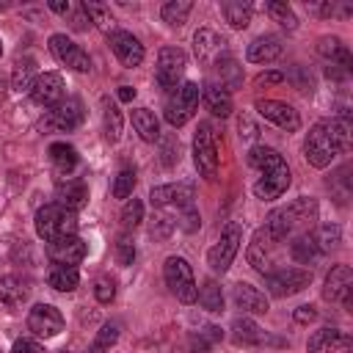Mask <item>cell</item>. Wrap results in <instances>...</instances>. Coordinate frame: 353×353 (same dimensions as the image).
<instances>
[{
	"label": "cell",
	"instance_id": "obj_5",
	"mask_svg": "<svg viewBox=\"0 0 353 353\" xmlns=\"http://www.w3.org/2000/svg\"><path fill=\"white\" fill-rule=\"evenodd\" d=\"M199 94H201L199 83H190V80H188V83L176 85L174 94L165 99V110H163L165 121H168L171 127H182V124L193 116V110L199 108Z\"/></svg>",
	"mask_w": 353,
	"mask_h": 353
},
{
	"label": "cell",
	"instance_id": "obj_20",
	"mask_svg": "<svg viewBox=\"0 0 353 353\" xmlns=\"http://www.w3.org/2000/svg\"><path fill=\"white\" fill-rule=\"evenodd\" d=\"M287 188H290V168L281 165V168L265 171V174L254 182V196L262 199V201H273V199H279Z\"/></svg>",
	"mask_w": 353,
	"mask_h": 353
},
{
	"label": "cell",
	"instance_id": "obj_40",
	"mask_svg": "<svg viewBox=\"0 0 353 353\" xmlns=\"http://www.w3.org/2000/svg\"><path fill=\"white\" fill-rule=\"evenodd\" d=\"M33 80H36V63H33L30 58H19V61L14 63V74H11V85H14L17 91H30V85H33Z\"/></svg>",
	"mask_w": 353,
	"mask_h": 353
},
{
	"label": "cell",
	"instance_id": "obj_42",
	"mask_svg": "<svg viewBox=\"0 0 353 353\" xmlns=\"http://www.w3.org/2000/svg\"><path fill=\"white\" fill-rule=\"evenodd\" d=\"M312 237H314L317 251H320V254H328L331 248H336V245L342 243V229H339L336 223H323Z\"/></svg>",
	"mask_w": 353,
	"mask_h": 353
},
{
	"label": "cell",
	"instance_id": "obj_3",
	"mask_svg": "<svg viewBox=\"0 0 353 353\" xmlns=\"http://www.w3.org/2000/svg\"><path fill=\"white\" fill-rule=\"evenodd\" d=\"M77 232V212L52 201V204H44L39 207L36 212V234L47 243H55L61 237H72Z\"/></svg>",
	"mask_w": 353,
	"mask_h": 353
},
{
	"label": "cell",
	"instance_id": "obj_38",
	"mask_svg": "<svg viewBox=\"0 0 353 353\" xmlns=\"http://www.w3.org/2000/svg\"><path fill=\"white\" fill-rule=\"evenodd\" d=\"M190 8H193L190 0H168V3L160 8V17H163V22H168L171 28H179V25L188 22Z\"/></svg>",
	"mask_w": 353,
	"mask_h": 353
},
{
	"label": "cell",
	"instance_id": "obj_11",
	"mask_svg": "<svg viewBox=\"0 0 353 353\" xmlns=\"http://www.w3.org/2000/svg\"><path fill=\"white\" fill-rule=\"evenodd\" d=\"M50 52L55 55V61H61L63 66H69L74 72H88L91 69L88 52L80 44H74L69 36H63V33H52L50 36Z\"/></svg>",
	"mask_w": 353,
	"mask_h": 353
},
{
	"label": "cell",
	"instance_id": "obj_19",
	"mask_svg": "<svg viewBox=\"0 0 353 353\" xmlns=\"http://www.w3.org/2000/svg\"><path fill=\"white\" fill-rule=\"evenodd\" d=\"M80 121H83V102L74 99V97L61 99L58 105H52V110H50V116H47V124L55 127V130H61V132L74 130Z\"/></svg>",
	"mask_w": 353,
	"mask_h": 353
},
{
	"label": "cell",
	"instance_id": "obj_56",
	"mask_svg": "<svg viewBox=\"0 0 353 353\" xmlns=\"http://www.w3.org/2000/svg\"><path fill=\"white\" fill-rule=\"evenodd\" d=\"M119 99H121V102H132V99H135V88H132V85H121V88H119Z\"/></svg>",
	"mask_w": 353,
	"mask_h": 353
},
{
	"label": "cell",
	"instance_id": "obj_4",
	"mask_svg": "<svg viewBox=\"0 0 353 353\" xmlns=\"http://www.w3.org/2000/svg\"><path fill=\"white\" fill-rule=\"evenodd\" d=\"M163 279L168 284V290L176 295V301L182 303H193L196 301V279H193V268L188 265L185 256H168L163 265Z\"/></svg>",
	"mask_w": 353,
	"mask_h": 353
},
{
	"label": "cell",
	"instance_id": "obj_26",
	"mask_svg": "<svg viewBox=\"0 0 353 353\" xmlns=\"http://www.w3.org/2000/svg\"><path fill=\"white\" fill-rule=\"evenodd\" d=\"M85 201H88V188H85L83 179H66V182L58 185V204L77 212Z\"/></svg>",
	"mask_w": 353,
	"mask_h": 353
},
{
	"label": "cell",
	"instance_id": "obj_35",
	"mask_svg": "<svg viewBox=\"0 0 353 353\" xmlns=\"http://www.w3.org/2000/svg\"><path fill=\"white\" fill-rule=\"evenodd\" d=\"M221 11H223L226 22H229L234 30H243V28H248V22H251V6L243 3V0H226V3H221Z\"/></svg>",
	"mask_w": 353,
	"mask_h": 353
},
{
	"label": "cell",
	"instance_id": "obj_12",
	"mask_svg": "<svg viewBox=\"0 0 353 353\" xmlns=\"http://www.w3.org/2000/svg\"><path fill=\"white\" fill-rule=\"evenodd\" d=\"M28 328L36 336L50 339V336H58L63 331V317L52 303H36L28 314Z\"/></svg>",
	"mask_w": 353,
	"mask_h": 353
},
{
	"label": "cell",
	"instance_id": "obj_24",
	"mask_svg": "<svg viewBox=\"0 0 353 353\" xmlns=\"http://www.w3.org/2000/svg\"><path fill=\"white\" fill-rule=\"evenodd\" d=\"M234 303L243 309V312H251V314H265L268 312V298L265 292H259L254 284L248 281H240L234 284Z\"/></svg>",
	"mask_w": 353,
	"mask_h": 353
},
{
	"label": "cell",
	"instance_id": "obj_43",
	"mask_svg": "<svg viewBox=\"0 0 353 353\" xmlns=\"http://www.w3.org/2000/svg\"><path fill=\"white\" fill-rule=\"evenodd\" d=\"M116 339H119V328H116L113 323H105V325L97 331V336H94L88 353H110V347L116 345Z\"/></svg>",
	"mask_w": 353,
	"mask_h": 353
},
{
	"label": "cell",
	"instance_id": "obj_32",
	"mask_svg": "<svg viewBox=\"0 0 353 353\" xmlns=\"http://www.w3.org/2000/svg\"><path fill=\"white\" fill-rule=\"evenodd\" d=\"M245 160H248V165L259 168L262 174H265V171H273V168L287 165V163H284V157H281L276 149H270V146H251V149H248V154H245Z\"/></svg>",
	"mask_w": 353,
	"mask_h": 353
},
{
	"label": "cell",
	"instance_id": "obj_47",
	"mask_svg": "<svg viewBox=\"0 0 353 353\" xmlns=\"http://www.w3.org/2000/svg\"><path fill=\"white\" fill-rule=\"evenodd\" d=\"M94 295L99 303H110L116 298V281L110 276H99L97 284H94Z\"/></svg>",
	"mask_w": 353,
	"mask_h": 353
},
{
	"label": "cell",
	"instance_id": "obj_14",
	"mask_svg": "<svg viewBox=\"0 0 353 353\" xmlns=\"http://www.w3.org/2000/svg\"><path fill=\"white\" fill-rule=\"evenodd\" d=\"M256 110H259V116H265L268 121H273L276 127H281L287 132H295L301 127L298 110L281 99H256Z\"/></svg>",
	"mask_w": 353,
	"mask_h": 353
},
{
	"label": "cell",
	"instance_id": "obj_44",
	"mask_svg": "<svg viewBox=\"0 0 353 353\" xmlns=\"http://www.w3.org/2000/svg\"><path fill=\"white\" fill-rule=\"evenodd\" d=\"M268 14H270L281 28H287V30H295V28H298V17H295V11H292L287 3H281V0L268 3Z\"/></svg>",
	"mask_w": 353,
	"mask_h": 353
},
{
	"label": "cell",
	"instance_id": "obj_45",
	"mask_svg": "<svg viewBox=\"0 0 353 353\" xmlns=\"http://www.w3.org/2000/svg\"><path fill=\"white\" fill-rule=\"evenodd\" d=\"M132 188H135V171L132 168H121L113 179V196L116 199H127L132 196Z\"/></svg>",
	"mask_w": 353,
	"mask_h": 353
},
{
	"label": "cell",
	"instance_id": "obj_16",
	"mask_svg": "<svg viewBox=\"0 0 353 353\" xmlns=\"http://www.w3.org/2000/svg\"><path fill=\"white\" fill-rule=\"evenodd\" d=\"M30 97L36 105L41 108H52L63 99V77L58 72H44V74H36L33 85H30Z\"/></svg>",
	"mask_w": 353,
	"mask_h": 353
},
{
	"label": "cell",
	"instance_id": "obj_28",
	"mask_svg": "<svg viewBox=\"0 0 353 353\" xmlns=\"http://www.w3.org/2000/svg\"><path fill=\"white\" fill-rule=\"evenodd\" d=\"M212 69H215V74H218V80H212V83H218L221 88H237L240 83H243V69H240V63L232 58V52L229 55H223L221 61H215L212 63Z\"/></svg>",
	"mask_w": 353,
	"mask_h": 353
},
{
	"label": "cell",
	"instance_id": "obj_27",
	"mask_svg": "<svg viewBox=\"0 0 353 353\" xmlns=\"http://www.w3.org/2000/svg\"><path fill=\"white\" fill-rule=\"evenodd\" d=\"M317 52L331 61V66H342V69H350V52H347V44H342V39L336 36H323L320 44H317Z\"/></svg>",
	"mask_w": 353,
	"mask_h": 353
},
{
	"label": "cell",
	"instance_id": "obj_52",
	"mask_svg": "<svg viewBox=\"0 0 353 353\" xmlns=\"http://www.w3.org/2000/svg\"><path fill=\"white\" fill-rule=\"evenodd\" d=\"M237 127H240V138H243V141H254V138H256V127H254V121H251V119H245V116H243Z\"/></svg>",
	"mask_w": 353,
	"mask_h": 353
},
{
	"label": "cell",
	"instance_id": "obj_39",
	"mask_svg": "<svg viewBox=\"0 0 353 353\" xmlns=\"http://www.w3.org/2000/svg\"><path fill=\"white\" fill-rule=\"evenodd\" d=\"M83 11L88 17V22H94L97 28H102L105 33H113V14L105 3H97V0H85L83 3Z\"/></svg>",
	"mask_w": 353,
	"mask_h": 353
},
{
	"label": "cell",
	"instance_id": "obj_9",
	"mask_svg": "<svg viewBox=\"0 0 353 353\" xmlns=\"http://www.w3.org/2000/svg\"><path fill=\"white\" fill-rule=\"evenodd\" d=\"M188 66V55L179 47H163L157 55V66H154V80L163 91H174L179 77L185 74Z\"/></svg>",
	"mask_w": 353,
	"mask_h": 353
},
{
	"label": "cell",
	"instance_id": "obj_2",
	"mask_svg": "<svg viewBox=\"0 0 353 353\" xmlns=\"http://www.w3.org/2000/svg\"><path fill=\"white\" fill-rule=\"evenodd\" d=\"M314 218H317V201H314V199L301 196V199H295L292 204L273 210V212L268 215V221H265V226H262V229H265L273 240H279V243H281V240H287L295 229L309 226Z\"/></svg>",
	"mask_w": 353,
	"mask_h": 353
},
{
	"label": "cell",
	"instance_id": "obj_18",
	"mask_svg": "<svg viewBox=\"0 0 353 353\" xmlns=\"http://www.w3.org/2000/svg\"><path fill=\"white\" fill-rule=\"evenodd\" d=\"M110 47H113L116 58H119L127 69L141 66V61H143V44H141L130 30H113V33H110Z\"/></svg>",
	"mask_w": 353,
	"mask_h": 353
},
{
	"label": "cell",
	"instance_id": "obj_54",
	"mask_svg": "<svg viewBox=\"0 0 353 353\" xmlns=\"http://www.w3.org/2000/svg\"><path fill=\"white\" fill-rule=\"evenodd\" d=\"M168 232H171V218H163V215H157V218H154V223H152V234L163 237V234H168Z\"/></svg>",
	"mask_w": 353,
	"mask_h": 353
},
{
	"label": "cell",
	"instance_id": "obj_49",
	"mask_svg": "<svg viewBox=\"0 0 353 353\" xmlns=\"http://www.w3.org/2000/svg\"><path fill=\"white\" fill-rule=\"evenodd\" d=\"M199 223H201V218H199V212H196V207H193V204H188V207H182V229H188V232H193V229H199Z\"/></svg>",
	"mask_w": 353,
	"mask_h": 353
},
{
	"label": "cell",
	"instance_id": "obj_23",
	"mask_svg": "<svg viewBox=\"0 0 353 353\" xmlns=\"http://www.w3.org/2000/svg\"><path fill=\"white\" fill-rule=\"evenodd\" d=\"M281 50H284L281 39H279V36L265 33V36H256V39L248 44L245 58H248L251 63H270V61H276V58L281 55Z\"/></svg>",
	"mask_w": 353,
	"mask_h": 353
},
{
	"label": "cell",
	"instance_id": "obj_33",
	"mask_svg": "<svg viewBox=\"0 0 353 353\" xmlns=\"http://www.w3.org/2000/svg\"><path fill=\"white\" fill-rule=\"evenodd\" d=\"M232 339H234L237 345H262V342H265V331H262L254 320L237 317V320L232 323Z\"/></svg>",
	"mask_w": 353,
	"mask_h": 353
},
{
	"label": "cell",
	"instance_id": "obj_57",
	"mask_svg": "<svg viewBox=\"0 0 353 353\" xmlns=\"http://www.w3.org/2000/svg\"><path fill=\"white\" fill-rule=\"evenodd\" d=\"M6 91H8V83H6V77H0V99L6 97Z\"/></svg>",
	"mask_w": 353,
	"mask_h": 353
},
{
	"label": "cell",
	"instance_id": "obj_31",
	"mask_svg": "<svg viewBox=\"0 0 353 353\" xmlns=\"http://www.w3.org/2000/svg\"><path fill=\"white\" fill-rule=\"evenodd\" d=\"M50 163L55 165L58 174L69 176V171L77 165V149L66 141H55V143H50Z\"/></svg>",
	"mask_w": 353,
	"mask_h": 353
},
{
	"label": "cell",
	"instance_id": "obj_41",
	"mask_svg": "<svg viewBox=\"0 0 353 353\" xmlns=\"http://www.w3.org/2000/svg\"><path fill=\"white\" fill-rule=\"evenodd\" d=\"M290 254H292V259L295 262H312L320 251H317V245H314V237H312V232H303V234H298L292 243H290Z\"/></svg>",
	"mask_w": 353,
	"mask_h": 353
},
{
	"label": "cell",
	"instance_id": "obj_48",
	"mask_svg": "<svg viewBox=\"0 0 353 353\" xmlns=\"http://www.w3.org/2000/svg\"><path fill=\"white\" fill-rule=\"evenodd\" d=\"M116 256H119V265H132V259H135V245H132L130 237H119V243H116Z\"/></svg>",
	"mask_w": 353,
	"mask_h": 353
},
{
	"label": "cell",
	"instance_id": "obj_13",
	"mask_svg": "<svg viewBox=\"0 0 353 353\" xmlns=\"http://www.w3.org/2000/svg\"><path fill=\"white\" fill-rule=\"evenodd\" d=\"M193 50H196V58H199L201 63H207V66H212L215 61H221L223 55H229L226 39L218 36L215 30H210V28L196 30V36H193Z\"/></svg>",
	"mask_w": 353,
	"mask_h": 353
},
{
	"label": "cell",
	"instance_id": "obj_37",
	"mask_svg": "<svg viewBox=\"0 0 353 353\" xmlns=\"http://www.w3.org/2000/svg\"><path fill=\"white\" fill-rule=\"evenodd\" d=\"M196 301L201 303V309H207V312H221L223 309V290H221V284L218 281H204L201 284V290L196 292Z\"/></svg>",
	"mask_w": 353,
	"mask_h": 353
},
{
	"label": "cell",
	"instance_id": "obj_8",
	"mask_svg": "<svg viewBox=\"0 0 353 353\" xmlns=\"http://www.w3.org/2000/svg\"><path fill=\"white\" fill-rule=\"evenodd\" d=\"M193 163L199 168L201 176L207 179H215V171H218V149H215V135H212V127L210 121H201L196 135H193Z\"/></svg>",
	"mask_w": 353,
	"mask_h": 353
},
{
	"label": "cell",
	"instance_id": "obj_10",
	"mask_svg": "<svg viewBox=\"0 0 353 353\" xmlns=\"http://www.w3.org/2000/svg\"><path fill=\"white\" fill-rule=\"evenodd\" d=\"M312 281V273L303 270V268H279L273 273L265 276V284H268V292L273 298H287V295H295L301 290H306Z\"/></svg>",
	"mask_w": 353,
	"mask_h": 353
},
{
	"label": "cell",
	"instance_id": "obj_50",
	"mask_svg": "<svg viewBox=\"0 0 353 353\" xmlns=\"http://www.w3.org/2000/svg\"><path fill=\"white\" fill-rule=\"evenodd\" d=\"M11 353H44V347L36 339H17L11 345Z\"/></svg>",
	"mask_w": 353,
	"mask_h": 353
},
{
	"label": "cell",
	"instance_id": "obj_25",
	"mask_svg": "<svg viewBox=\"0 0 353 353\" xmlns=\"http://www.w3.org/2000/svg\"><path fill=\"white\" fill-rule=\"evenodd\" d=\"M28 295H30V287H28L25 279H19V276H14V273L0 276V301H3L8 309L22 306V303L28 301Z\"/></svg>",
	"mask_w": 353,
	"mask_h": 353
},
{
	"label": "cell",
	"instance_id": "obj_53",
	"mask_svg": "<svg viewBox=\"0 0 353 353\" xmlns=\"http://www.w3.org/2000/svg\"><path fill=\"white\" fill-rule=\"evenodd\" d=\"M281 80H284L281 72H262V74H256V85H276Z\"/></svg>",
	"mask_w": 353,
	"mask_h": 353
},
{
	"label": "cell",
	"instance_id": "obj_34",
	"mask_svg": "<svg viewBox=\"0 0 353 353\" xmlns=\"http://www.w3.org/2000/svg\"><path fill=\"white\" fill-rule=\"evenodd\" d=\"M121 130H124L121 110H119L110 99H105V102H102V132H105V138H108L110 143H116V141L121 138Z\"/></svg>",
	"mask_w": 353,
	"mask_h": 353
},
{
	"label": "cell",
	"instance_id": "obj_51",
	"mask_svg": "<svg viewBox=\"0 0 353 353\" xmlns=\"http://www.w3.org/2000/svg\"><path fill=\"white\" fill-rule=\"evenodd\" d=\"M292 317H295V323H312V320H317V309L312 306V303H303V306H298L295 312H292Z\"/></svg>",
	"mask_w": 353,
	"mask_h": 353
},
{
	"label": "cell",
	"instance_id": "obj_7",
	"mask_svg": "<svg viewBox=\"0 0 353 353\" xmlns=\"http://www.w3.org/2000/svg\"><path fill=\"white\" fill-rule=\"evenodd\" d=\"M245 256H248V265L254 270H259L262 276H268V273L279 270L276 268L279 265V240H273L265 229H256L254 237H251V243H248Z\"/></svg>",
	"mask_w": 353,
	"mask_h": 353
},
{
	"label": "cell",
	"instance_id": "obj_29",
	"mask_svg": "<svg viewBox=\"0 0 353 353\" xmlns=\"http://www.w3.org/2000/svg\"><path fill=\"white\" fill-rule=\"evenodd\" d=\"M204 105L212 116H229L232 113V94L226 88H221L218 83H207L204 85Z\"/></svg>",
	"mask_w": 353,
	"mask_h": 353
},
{
	"label": "cell",
	"instance_id": "obj_17",
	"mask_svg": "<svg viewBox=\"0 0 353 353\" xmlns=\"http://www.w3.org/2000/svg\"><path fill=\"white\" fill-rule=\"evenodd\" d=\"M85 243L77 237V234H72V237H61V240H55V243H50L47 245V256L52 259V265H69V268H74L77 262H83L85 259Z\"/></svg>",
	"mask_w": 353,
	"mask_h": 353
},
{
	"label": "cell",
	"instance_id": "obj_30",
	"mask_svg": "<svg viewBox=\"0 0 353 353\" xmlns=\"http://www.w3.org/2000/svg\"><path fill=\"white\" fill-rule=\"evenodd\" d=\"M132 127L143 141H149V143L160 141V121L149 108H135L132 110Z\"/></svg>",
	"mask_w": 353,
	"mask_h": 353
},
{
	"label": "cell",
	"instance_id": "obj_36",
	"mask_svg": "<svg viewBox=\"0 0 353 353\" xmlns=\"http://www.w3.org/2000/svg\"><path fill=\"white\" fill-rule=\"evenodd\" d=\"M47 281H50V287H52V290H58V292H72V290L77 287V281H80V273H77V268L55 265V268L50 270Z\"/></svg>",
	"mask_w": 353,
	"mask_h": 353
},
{
	"label": "cell",
	"instance_id": "obj_15",
	"mask_svg": "<svg viewBox=\"0 0 353 353\" xmlns=\"http://www.w3.org/2000/svg\"><path fill=\"white\" fill-rule=\"evenodd\" d=\"M350 292H353V270L347 265H334L325 276L323 298L331 303H350Z\"/></svg>",
	"mask_w": 353,
	"mask_h": 353
},
{
	"label": "cell",
	"instance_id": "obj_22",
	"mask_svg": "<svg viewBox=\"0 0 353 353\" xmlns=\"http://www.w3.org/2000/svg\"><path fill=\"white\" fill-rule=\"evenodd\" d=\"M345 345H347V336H345L339 328L325 325V328H320V331H314V334L309 336L306 353H339Z\"/></svg>",
	"mask_w": 353,
	"mask_h": 353
},
{
	"label": "cell",
	"instance_id": "obj_58",
	"mask_svg": "<svg viewBox=\"0 0 353 353\" xmlns=\"http://www.w3.org/2000/svg\"><path fill=\"white\" fill-rule=\"evenodd\" d=\"M0 55H3V41H0Z\"/></svg>",
	"mask_w": 353,
	"mask_h": 353
},
{
	"label": "cell",
	"instance_id": "obj_46",
	"mask_svg": "<svg viewBox=\"0 0 353 353\" xmlns=\"http://www.w3.org/2000/svg\"><path fill=\"white\" fill-rule=\"evenodd\" d=\"M141 221H143V204H141V199H130L121 207V226L124 229H135Z\"/></svg>",
	"mask_w": 353,
	"mask_h": 353
},
{
	"label": "cell",
	"instance_id": "obj_1",
	"mask_svg": "<svg viewBox=\"0 0 353 353\" xmlns=\"http://www.w3.org/2000/svg\"><path fill=\"white\" fill-rule=\"evenodd\" d=\"M350 149V124L347 119H323L317 121L306 141H303V154L306 163L314 168H325L331 165V160L342 152Z\"/></svg>",
	"mask_w": 353,
	"mask_h": 353
},
{
	"label": "cell",
	"instance_id": "obj_6",
	"mask_svg": "<svg viewBox=\"0 0 353 353\" xmlns=\"http://www.w3.org/2000/svg\"><path fill=\"white\" fill-rule=\"evenodd\" d=\"M240 243H243V229H240V223H226L223 226V232H221V237H218V243L207 251V265L215 270V273H223V270H229V265L234 262V256H237V251H240Z\"/></svg>",
	"mask_w": 353,
	"mask_h": 353
},
{
	"label": "cell",
	"instance_id": "obj_21",
	"mask_svg": "<svg viewBox=\"0 0 353 353\" xmlns=\"http://www.w3.org/2000/svg\"><path fill=\"white\" fill-rule=\"evenodd\" d=\"M152 207H165V204H179L188 207L193 204V185L190 182H176V185H157L149 190Z\"/></svg>",
	"mask_w": 353,
	"mask_h": 353
},
{
	"label": "cell",
	"instance_id": "obj_55",
	"mask_svg": "<svg viewBox=\"0 0 353 353\" xmlns=\"http://www.w3.org/2000/svg\"><path fill=\"white\" fill-rule=\"evenodd\" d=\"M50 8H52L55 14H69V8H72V6H69L66 0H50Z\"/></svg>",
	"mask_w": 353,
	"mask_h": 353
}]
</instances>
